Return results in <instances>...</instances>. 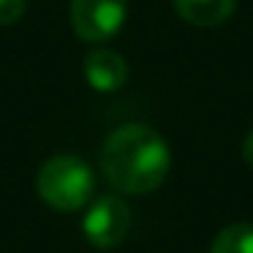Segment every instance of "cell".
Here are the masks:
<instances>
[{
    "instance_id": "cell-1",
    "label": "cell",
    "mask_w": 253,
    "mask_h": 253,
    "mask_svg": "<svg viewBox=\"0 0 253 253\" xmlns=\"http://www.w3.org/2000/svg\"><path fill=\"white\" fill-rule=\"evenodd\" d=\"M171 153L166 139L144 123H126L104 139L101 169L112 188L128 196L150 193L166 180Z\"/></svg>"
},
{
    "instance_id": "cell-2",
    "label": "cell",
    "mask_w": 253,
    "mask_h": 253,
    "mask_svg": "<svg viewBox=\"0 0 253 253\" xmlns=\"http://www.w3.org/2000/svg\"><path fill=\"white\" fill-rule=\"evenodd\" d=\"M36 191L41 202H46L57 212H77L87 207L95 191V177L79 155H52L41 164Z\"/></svg>"
},
{
    "instance_id": "cell-3",
    "label": "cell",
    "mask_w": 253,
    "mask_h": 253,
    "mask_svg": "<svg viewBox=\"0 0 253 253\" xmlns=\"http://www.w3.org/2000/svg\"><path fill=\"white\" fill-rule=\"evenodd\" d=\"M133 223L131 207L123 202L120 196H101L90 204V210L82 218V231L84 240L98 251H109L117 248L128 237Z\"/></svg>"
},
{
    "instance_id": "cell-4",
    "label": "cell",
    "mask_w": 253,
    "mask_h": 253,
    "mask_svg": "<svg viewBox=\"0 0 253 253\" xmlns=\"http://www.w3.org/2000/svg\"><path fill=\"white\" fill-rule=\"evenodd\" d=\"M128 0H71V28L82 41L104 44L123 30Z\"/></svg>"
},
{
    "instance_id": "cell-5",
    "label": "cell",
    "mask_w": 253,
    "mask_h": 253,
    "mask_svg": "<svg viewBox=\"0 0 253 253\" xmlns=\"http://www.w3.org/2000/svg\"><path fill=\"white\" fill-rule=\"evenodd\" d=\"M84 79L98 93H115L128 82V63L120 52L95 46L84 55Z\"/></svg>"
},
{
    "instance_id": "cell-6",
    "label": "cell",
    "mask_w": 253,
    "mask_h": 253,
    "mask_svg": "<svg viewBox=\"0 0 253 253\" xmlns=\"http://www.w3.org/2000/svg\"><path fill=\"white\" fill-rule=\"evenodd\" d=\"M171 6L193 28H218L234 14L237 0H171Z\"/></svg>"
},
{
    "instance_id": "cell-7",
    "label": "cell",
    "mask_w": 253,
    "mask_h": 253,
    "mask_svg": "<svg viewBox=\"0 0 253 253\" xmlns=\"http://www.w3.org/2000/svg\"><path fill=\"white\" fill-rule=\"evenodd\" d=\"M210 253H253V223H231L220 229Z\"/></svg>"
},
{
    "instance_id": "cell-8",
    "label": "cell",
    "mask_w": 253,
    "mask_h": 253,
    "mask_svg": "<svg viewBox=\"0 0 253 253\" xmlns=\"http://www.w3.org/2000/svg\"><path fill=\"white\" fill-rule=\"evenodd\" d=\"M28 8V0H0V28L14 25Z\"/></svg>"
},
{
    "instance_id": "cell-9",
    "label": "cell",
    "mask_w": 253,
    "mask_h": 253,
    "mask_svg": "<svg viewBox=\"0 0 253 253\" xmlns=\"http://www.w3.org/2000/svg\"><path fill=\"white\" fill-rule=\"evenodd\" d=\"M242 158H245V164L253 169V131L245 136V142H242Z\"/></svg>"
}]
</instances>
